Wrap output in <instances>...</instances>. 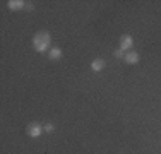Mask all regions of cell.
Listing matches in <instances>:
<instances>
[{
  "instance_id": "cell-1",
  "label": "cell",
  "mask_w": 161,
  "mask_h": 154,
  "mask_svg": "<svg viewBox=\"0 0 161 154\" xmlns=\"http://www.w3.org/2000/svg\"><path fill=\"white\" fill-rule=\"evenodd\" d=\"M50 43H52V36H50V33H47V31H38L33 38V46L40 53L47 52Z\"/></svg>"
},
{
  "instance_id": "cell-2",
  "label": "cell",
  "mask_w": 161,
  "mask_h": 154,
  "mask_svg": "<svg viewBox=\"0 0 161 154\" xmlns=\"http://www.w3.org/2000/svg\"><path fill=\"white\" fill-rule=\"evenodd\" d=\"M45 130H43V125H40L38 122H33V123H29L28 125V135L29 137H40L41 134H43Z\"/></svg>"
},
{
  "instance_id": "cell-3",
  "label": "cell",
  "mask_w": 161,
  "mask_h": 154,
  "mask_svg": "<svg viewBox=\"0 0 161 154\" xmlns=\"http://www.w3.org/2000/svg\"><path fill=\"white\" fill-rule=\"evenodd\" d=\"M134 45V38L130 34H124L120 36V50H129Z\"/></svg>"
},
{
  "instance_id": "cell-4",
  "label": "cell",
  "mask_w": 161,
  "mask_h": 154,
  "mask_svg": "<svg viewBox=\"0 0 161 154\" xmlns=\"http://www.w3.org/2000/svg\"><path fill=\"white\" fill-rule=\"evenodd\" d=\"M24 5H26L24 0H9L7 2V7L10 10H21V9H24Z\"/></svg>"
},
{
  "instance_id": "cell-5",
  "label": "cell",
  "mask_w": 161,
  "mask_h": 154,
  "mask_svg": "<svg viewBox=\"0 0 161 154\" xmlns=\"http://www.w3.org/2000/svg\"><path fill=\"white\" fill-rule=\"evenodd\" d=\"M105 60L103 58H94L93 62H91V70L93 72H101L103 69H105Z\"/></svg>"
},
{
  "instance_id": "cell-6",
  "label": "cell",
  "mask_w": 161,
  "mask_h": 154,
  "mask_svg": "<svg viewBox=\"0 0 161 154\" xmlns=\"http://www.w3.org/2000/svg\"><path fill=\"white\" fill-rule=\"evenodd\" d=\"M124 58H125L127 63H137V62H139V53L137 52H129Z\"/></svg>"
},
{
  "instance_id": "cell-7",
  "label": "cell",
  "mask_w": 161,
  "mask_h": 154,
  "mask_svg": "<svg viewBox=\"0 0 161 154\" xmlns=\"http://www.w3.org/2000/svg\"><path fill=\"white\" fill-rule=\"evenodd\" d=\"M62 55H64L62 48H52V50H50V58H52V60H60V58H62Z\"/></svg>"
},
{
  "instance_id": "cell-8",
  "label": "cell",
  "mask_w": 161,
  "mask_h": 154,
  "mask_svg": "<svg viewBox=\"0 0 161 154\" xmlns=\"http://www.w3.org/2000/svg\"><path fill=\"white\" fill-rule=\"evenodd\" d=\"M43 130L48 134H52L53 130H55V125H53V123H47V125H43Z\"/></svg>"
},
{
  "instance_id": "cell-9",
  "label": "cell",
  "mask_w": 161,
  "mask_h": 154,
  "mask_svg": "<svg viewBox=\"0 0 161 154\" xmlns=\"http://www.w3.org/2000/svg\"><path fill=\"white\" fill-rule=\"evenodd\" d=\"M115 57H117V58H124V57H125L124 50H120V48H118V50H115Z\"/></svg>"
}]
</instances>
